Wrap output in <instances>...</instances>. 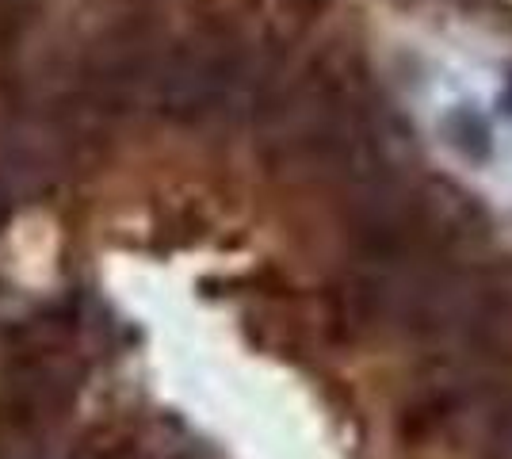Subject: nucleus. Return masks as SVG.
Returning a JSON list of instances; mask_svg holds the SVG:
<instances>
[{
    "mask_svg": "<svg viewBox=\"0 0 512 459\" xmlns=\"http://www.w3.org/2000/svg\"><path fill=\"white\" fill-rule=\"evenodd\" d=\"M493 459H512V406L497 417V429H493Z\"/></svg>",
    "mask_w": 512,
    "mask_h": 459,
    "instance_id": "nucleus-1",
    "label": "nucleus"
}]
</instances>
